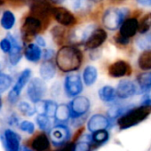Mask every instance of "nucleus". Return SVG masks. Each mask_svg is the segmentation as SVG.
<instances>
[{
  "label": "nucleus",
  "instance_id": "obj_1",
  "mask_svg": "<svg viewBox=\"0 0 151 151\" xmlns=\"http://www.w3.org/2000/svg\"><path fill=\"white\" fill-rule=\"evenodd\" d=\"M84 54L79 46L64 45L60 47L55 55V64L59 70L65 74L77 72L82 66Z\"/></svg>",
  "mask_w": 151,
  "mask_h": 151
},
{
  "label": "nucleus",
  "instance_id": "obj_2",
  "mask_svg": "<svg viewBox=\"0 0 151 151\" xmlns=\"http://www.w3.org/2000/svg\"><path fill=\"white\" fill-rule=\"evenodd\" d=\"M150 115L151 105L141 104L139 107L133 106L117 119V124L121 130H125L140 124Z\"/></svg>",
  "mask_w": 151,
  "mask_h": 151
},
{
  "label": "nucleus",
  "instance_id": "obj_3",
  "mask_svg": "<svg viewBox=\"0 0 151 151\" xmlns=\"http://www.w3.org/2000/svg\"><path fill=\"white\" fill-rule=\"evenodd\" d=\"M129 16L130 9L127 7H109L102 14L101 23L105 29L116 31Z\"/></svg>",
  "mask_w": 151,
  "mask_h": 151
},
{
  "label": "nucleus",
  "instance_id": "obj_4",
  "mask_svg": "<svg viewBox=\"0 0 151 151\" xmlns=\"http://www.w3.org/2000/svg\"><path fill=\"white\" fill-rule=\"evenodd\" d=\"M84 82L82 77L77 72L68 73L63 80V91L67 97L74 98L78 96L84 90Z\"/></svg>",
  "mask_w": 151,
  "mask_h": 151
},
{
  "label": "nucleus",
  "instance_id": "obj_5",
  "mask_svg": "<svg viewBox=\"0 0 151 151\" xmlns=\"http://www.w3.org/2000/svg\"><path fill=\"white\" fill-rule=\"evenodd\" d=\"M97 28L93 23H88L79 27H73L68 33V42L69 45L76 46L84 45L92 32Z\"/></svg>",
  "mask_w": 151,
  "mask_h": 151
},
{
  "label": "nucleus",
  "instance_id": "obj_6",
  "mask_svg": "<svg viewBox=\"0 0 151 151\" xmlns=\"http://www.w3.org/2000/svg\"><path fill=\"white\" fill-rule=\"evenodd\" d=\"M45 24L44 22L33 16L29 15L26 17V19L23 22V24L22 26V37L24 42H30L33 38H35L40 31L44 29Z\"/></svg>",
  "mask_w": 151,
  "mask_h": 151
},
{
  "label": "nucleus",
  "instance_id": "obj_7",
  "mask_svg": "<svg viewBox=\"0 0 151 151\" xmlns=\"http://www.w3.org/2000/svg\"><path fill=\"white\" fill-rule=\"evenodd\" d=\"M52 17L58 24L66 28H73L78 25V19L75 14L64 6H53L52 10Z\"/></svg>",
  "mask_w": 151,
  "mask_h": 151
},
{
  "label": "nucleus",
  "instance_id": "obj_8",
  "mask_svg": "<svg viewBox=\"0 0 151 151\" xmlns=\"http://www.w3.org/2000/svg\"><path fill=\"white\" fill-rule=\"evenodd\" d=\"M70 115L72 119L79 118L85 116L90 108H91V101L90 99L84 95H78L72 98L70 102L68 103Z\"/></svg>",
  "mask_w": 151,
  "mask_h": 151
},
{
  "label": "nucleus",
  "instance_id": "obj_9",
  "mask_svg": "<svg viewBox=\"0 0 151 151\" xmlns=\"http://www.w3.org/2000/svg\"><path fill=\"white\" fill-rule=\"evenodd\" d=\"M46 92L47 86L45 81L41 78H34L29 80L27 87V95L33 103L42 101Z\"/></svg>",
  "mask_w": 151,
  "mask_h": 151
},
{
  "label": "nucleus",
  "instance_id": "obj_10",
  "mask_svg": "<svg viewBox=\"0 0 151 151\" xmlns=\"http://www.w3.org/2000/svg\"><path fill=\"white\" fill-rule=\"evenodd\" d=\"M52 7L53 6L50 0H32L30 13L31 15L40 19L45 24L52 17Z\"/></svg>",
  "mask_w": 151,
  "mask_h": 151
},
{
  "label": "nucleus",
  "instance_id": "obj_11",
  "mask_svg": "<svg viewBox=\"0 0 151 151\" xmlns=\"http://www.w3.org/2000/svg\"><path fill=\"white\" fill-rule=\"evenodd\" d=\"M107 73L112 78H124L132 75V68L128 61L124 60H116L108 66Z\"/></svg>",
  "mask_w": 151,
  "mask_h": 151
},
{
  "label": "nucleus",
  "instance_id": "obj_12",
  "mask_svg": "<svg viewBox=\"0 0 151 151\" xmlns=\"http://www.w3.org/2000/svg\"><path fill=\"white\" fill-rule=\"evenodd\" d=\"M31 74H32V72H31V69H29V68H25L22 71L16 83L14 84V87L8 93V101L10 103L14 104L18 101L19 97L22 93V91L23 90L25 86L27 84H29V82L30 80Z\"/></svg>",
  "mask_w": 151,
  "mask_h": 151
},
{
  "label": "nucleus",
  "instance_id": "obj_13",
  "mask_svg": "<svg viewBox=\"0 0 151 151\" xmlns=\"http://www.w3.org/2000/svg\"><path fill=\"white\" fill-rule=\"evenodd\" d=\"M116 91L117 98L120 100H127L136 94H139V88L137 83L128 78L120 79L116 85Z\"/></svg>",
  "mask_w": 151,
  "mask_h": 151
},
{
  "label": "nucleus",
  "instance_id": "obj_14",
  "mask_svg": "<svg viewBox=\"0 0 151 151\" xmlns=\"http://www.w3.org/2000/svg\"><path fill=\"white\" fill-rule=\"evenodd\" d=\"M70 136V130L65 124H57L49 131L50 139L56 147H60L67 143Z\"/></svg>",
  "mask_w": 151,
  "mask_h": 151
},
{
  "label": "nucleus",
  "instance_id": "obj_15",
  "mask_svg": "<svg viewBox=\"0 0 151 151\" xmlns=\"http://www.w3.org/2000/svg\"><path fill=\"white\" fill-rule=\"evenodd\" d=\"M108 39V32L104 28L97 27L87 38L86 43L84 44V47L88 50H96L99 49Z\"/></svg>",
  "mask_w": 151,
  "mask_h": 151
},
{
  "label": "nucleus",
  "instance_id": "obj_16",
  "mask_svg": "<svg viewBox=\"0 0 151 151\" xmlns=\"http://www.w3.org/2000/svg\"><path fill=\"white\" fill-rule=\"evenodd\" d=\"M118 32L124 37L132 39L137 33H139V18L135 16H129L122 23Z\"/></svg>",
  "mask_w": 151,
  "mask_h": 151
},
{
  "label": "nucleus",
  "instance_id": "obj_17",
  "mask_svg": "<svg viewBox=\"0 0 151 151\" xmlns=\"http://www.w3.org/2000/svg\"><path fill=\"white\" fill-rule=\"evenodd\" d=\"M109 126V118L102 114L93 115L87 122V129L91 132L105 130Z\"/></svg>",
  "mask_w": 151,
  "mask_h": 151
},
{
  "label": "nucleus",
  "instance_id": "obj_18",
  "mask_svg": "<svg viewBox=\"0 0 151 151\" xmlns=\"http://www.w3.org/2000/svg\"><path fill=\"white\" fill-rule=\"evenodd\" d=\"M56 64L52 60H44L39 67L40 78L45 81H50L56 76Z\"/></svg>",
  "mask_w": 151,
  "mask_h": 151
},
{
  "label": "nucleus",
  "instance_id": "obj_19",
  "mask_svg": "<svg viewBox=\"0 0 151 151\" xmlns=\"http://www.w3.org/2000/svg\"><path fill=\"white\" fill-rule=\"evenodd\" d=\"M7 151H20L21 137L11 129H6L4 133Z\"/></svg>",
  "mask_w": 151,
  "mask_h": 151
},
{
  "label": "nucleus",
  "instance_id": "obj_20",
  "mask_svg": "<svg viewBox=\"0 0 151 151\" xmlns=\"http://www.w3.org/2000/svg\"><path fill=\"white\" fill-rule=\"evenodd\" d=\"M12 42V49L9 52V61L13 66H16L22 57V48L19 41L12 35H8Z\"/></svg>",
  "mask_w": 151,
  "mask_h": 151
},
{
  "label": "nucleus",
  "instance_id": "obj_21",
  "mask_svg": "<svg viewBox=\"0 0 151 151\" xmlns=\"http://www.w3.org/2000/svg\"><path fill=\"white\" fill-rule=\"evenodd\" d=\"M82 79L87 87L93 86L98 80V69L94 65H87L82 73Z\"/></svg>",
  "mask_w": 151,
  "mask_h": 151
},
{
  "label": "nucleus",
  "instance_id": "obj_22",
  "mask_svg": "<svg viewBox=\"0 0 151 151\" xmlns=\"http://www.w3.org/2000/svg\"><path fill=\"white\" fill-rule=\"evenodd\" d=\"M24 56L27 60L30 62H38L43 58V51L41 47L34 43H29L25 48Z\"/></svg>",
  "mask_w": 151,
  "mask_h": 151
},
{
  "label": "nucleus",
  "instance_id": "obj_23",
  "mask_svg": "<svg viewBox=\"0 0 151 151\" xmlns=\"http://www.w3.org/2000/svg\"><path fill=\"white\" fill-rule=\"evenodd\" d=\"M52 41L60 46L66 45V41H68V33L66 30V27L61 26L60 24L53 26L50 30Z\"/></svg>",
  "mask_w": 151,
  "mask_h": 151
},
{
  "label": "nucleus",
  "instance_id": "obj_24",
  "mask_svg": "<svg viewBox=\"0 0 151 151\" xmlns=\"http://www.w3.org/2000/svg\"><path fill=\"white\" fill-rule=\"evenodd\" d=\"M68 1L72 10L78 14H88L92 9L93 5H94L92 0H68Z\"/></svg>",
  "mask_w": 151,
  "mask_h": 151
},
{
  "label": "nucleus",
  "instance_id": "obj_25",
  "mask_svg": "<svg viewBox=\"0 0 151 151\" xmlns=\"http://www.w3.org/2000/svg\"><path fill=\"white\" fill-rule=\"evenodd\" d=\"M136 83L139 88V93L144 94L151 89V70L142 71L137 75Z\"/></svg>",
  "mask_w": 151,
  "mask_h": 151
},
{
  "label": "nucleus",
  "instance_id": "obj_26",
  "mask_svg": "<svg viewBox=\"0 0 151 151\" xmlns=\"http://www.w3.org/2000/svg\"><path fill=\"white\" fill-rule=\"evenodd\" d=\"M99 99L105 103H113L117 98L116 88L111 86H103L98 90Z\"/></svg>",
  "mask_w": 151,
  "mask_h": 151
},
{
  "label": "nucleus",
  "instance_id": "obj_27",
  "mask_svg": "<svg viewBox=\"0 0 151 151\" xmlns=\"http://www.w3.org/2000/svg\"><path fill=\"white\" fill-rule=\"evenodd\" d=\"M31 147L36 151H46L50 147V139L45 133H40L33 139Z\"/></svg>",
  "mask_w": 151,
  "mask_h": 151
},
{
  "label": "nucleus",
  "instance_id": "obj_28",
  "mask_svg": "<svg viewBox=\"0 0 151 151\" xmlns=\"http://www.w3.org/2000/svg\"><path fill=\"white\" fill-rule=\"evenodd\" d=\"M69 118H71V115L68 104H59L54 116L55 122L58 124H65L69 120Z\"/></svg>",
  "mask_w": 151,
  "mask_h": 151
},
{
  "label": "nucleus",
  "instance_id": "obj_29",
  "mask_svg": "<svg viewBox=\"0 0 151 151\" xmlns=\"http://www.w3.org/2000/svg\"><path fill=\"white\" fill-rule=\"evenodd\" d=\"M137 65L142 71L151 70V49L141 51L138 56Z\"/></svg>",
  "mask_w": 151,
  "mask_h": 151
},
{
  "label": "nucleus",
  "instance_id": "obj_30",
  "mask_svg": "<svg viewBox=\"0 0 151 151\" xmlns=\"http://www.w3.org/2000/svg\"><path fill=\"white\" fill-rule=\"evenodd\" d=\"M135 45L140 51L151 49V30L145 34H139L135 39Z\"/></svg>",
  "mask_w": 151,
  "mask_h": 151
},
{
  "label": "nucleus",
  "instance_id": "obj_31",
  "mask_svg": "<svg viewBox=\"0 0 151 151\" xmlns=\"http://www.w3.org/2000/svg\"><path fill=\"white\" fill-rule=\"evenodd\" d=\"M132 107H133V106L132 105H131V106H123V105H119V104H114L109 109V110L107 112L108 117L109 119H115V118L118 119L126 111H128Z\"/></svg>",
  "mask_w": 151,
  "mask_h": 151
},
{
  "label": "nucleus",
  "instance_id": "obj_32",
  "mask_svg": "<svg viewBox=\"0 0 151 151\" xmlns=\"http://www.w3.org/2000/svg\"><path fill=\"white\" fill-rule=\"evenodd\" d=\"M15 22H16V18L13 12L7 10L3 13L0 23H1V26L4 29H6V30L12 29L14 27Z\"/></svg>",
  "mask_w": 151,
  "mask_h": 151
},
{
  "label": "nucleus",
  "instance_id": "obj_33",
  "mask_svg": "<svg viewBox=\"0 0 151 151\" xmlns=\"http://www.w3.org/2000/svg\"><path fill=\"white\" fill-rule=\"evenodd\" d=\"M151 30V12H147L139 20V34H145Z\"/></svg>",
  "mask_w": 151,
  "mask_h": 151
},
{
  "label": "nucleus",
  "instance_id": "obj_34",
  "mask_svg": "<svg viewBox=\"0 0 151 151\" xmlns=\"http://www.w3.org/2000/svg\"><path fill=\"white\" fill-rule=\"evenodd\" d=\"M51 117L47 116L46 115L44 114H38L36 121L37 124L38 125V127L42 130V131H50L52 129V123H51Z\"/></svg>",
  "mask_w": 151,
  "mask_h": 151
},
{
  "label": "nucleus",
  "instance_id": "obj_35",
  "mask_svg": "<svg viewBox=\"0 0 151 151\" xmlns=\"http://www.w3.org/2000/svg\"><path fill=\"white\" fill-rule=\"evenodd\" d=\"M109 132L106 129L96 131L92 134L93 142L96 145H101L109 139Z\"/></svg>",
  "mask_w": 151,
  "mask_h": 151
},
{
  "label": "nucleus",
  "instance_id": "obj_36",
  "mask_svg": "<svg viewBox=\"0 0 151 151\" xmlns=\"http://www.w3.org/2000/svg\"><path fill=\"white\" fill-rule=\"evenodd\" d=\"M13 84V78L11 76L6 73L0 72V93L6 92Z\"/></svg>",
  "mask_w": 151,
  "mask_h": 151
},
{
  "label": "nucleus",
  "instance_id": "obj_37",
  "mask_svg": "<svg viewBox=\"0 0 151 151\" xmlns=\"http://www.w3.org/2000/svg\"><path fill=\"white\" fill-rule=\"evenodd\" d=\"M18 109L23 116H32L37 112L35 107H32L27 101H20L18 103Z\"/></svg>",
  "mask_w": 151,
  "mask_h": 151
},
{
  "label": "nucleus",
  "instance_id": "obj_38",
  "mask_svg": "<svg viewBox=\"0 0 151 151\" xmlns=\"http://www.w3.org/2000/svg\"><path fill=\"white\" fill-rule=\"evenodd\" d=\"M58 105L52 100H45V114L51 118H54Z\"/></svg>",
  "mask_w": 151,
  "mask_h": 151
},
{
  "label": "nucleus",
  "instance_id": "obj_39",
  "mask_svg": "<svg viewBox=\"0 0 151 151\" xmlns=\"http://www.w3.org/2000/svg\"><path fill=\"white\" fill-rule=\"evenodd\" d=\"M73 151H91V142L80 139L74 145Z\"/></svg>",
  "mask_w": 151,
  "mask_h": 151
},
{
  "label": "nucleus",
  "instance_id": "obj_40",
  "mask_svg": "<svg viewBox=\"0 0 151 151\" xmlns=\"http://www.w3.org/2000/svg\"><path fill=\"white\" fill-rule=\"evenodd\" d=\"M113 39H114V41H115L116 45H118V46H120V47L127 46V45L130 44V42H131V39H129V38H126V37H123L119 32H117V33L114 36Z\"/></svg>",
  "mask_w": 151,
  "mask_h": 151
},
{
  "label": "nucleus",
  "instance_id": "obj_41",
  "mask_svg": "<svg viewBox=\"0 0 151 151\" xmlns=\"http://www.w3.org/2000/svg\"><path fill=\"white\" fill-rule=\"evenodd\" d=\"M19 127L22 131L25 132H28L29 134H32L34 132H35V124L30 122V121H28V120H24L22 121L20 124H19Z\"/></svg>",
  "mask_w": 151,
  "mask_h": 151
},
{
  "label": "nucleus",
  "instance_id": "obj_42",
  "mask_svg": "<svg viewBox=\"0 0 151 151\" xmlns=\"http://www.w3.org/2000/svg\"><path fill=\"white\" fill-rule=\"evenodd\" d=\"M0 49H1L2 52L5 53L10 52V51L12 49V42L8 37L6 38H3L1 41H0Z\"/></svg>",
  "mask_w": 151,
  "mask_h": 151
},
{
  "label": "nucleus",
  "instance_id": "obj_43",
  "mask_svg": "<svg viewBox=\"0 0 151 151\" xmlns=\"http://www.w3.org/2000/svg\"><path fill=\"white\" fill-rule=\"evenodd\" d=\"M56 52L53 49L51 48H45L43 51V59L44 60H52L53 58H55Z\"/></svg>",
  "mask_w": 151,
  "mask_h": 151
},
{
  "label": "nucleus",
  "instance_id": "obj_44",
  "mask_svg": "<svg viewBox=\"0 0 151 151\" xmlns=\"http://www.w3.org/2000/svg\"><path fill=\"white\" fill-rule=\"evenodd\" d=\"M74 145L72 143H65L58 147L56 151H73Z\"/></svg>",
  "mask_w": 151,
  "mask_h": 151
},
{
  "label": "nucleus",
  "instance_id": "obj_45",
  "mask_svg": "<svg viewBox=\"0 0 151 151\" xmlns=\"http://www.w3.org/2000/svg\"><path fill=\"white\" fill-rule=\"evenodd\" d=\"M35 41H36V44L38 45L40 47H45L46 46V41H45V39L42 36L37 35L35 37Z\"/></svg>",
  "mask_w": 151,
  "mask_h": 151
},
{
  "label": "nucleus",
  "instance_id": "obj_46",
  "mask_svg": "<svg viewBox=\"0 0 151 151\" xmlns=\"http://www.w3.org/2000/svg\"><path fill=\"white\" fill-rule=\"evenodd\" d=\"M142 104H149L151 105V89L144 93V96H143V99H142Z\"/></svg>",
  "mask_w": 151,
  "mask_h": 151
},
{
  "label": "nucleus",
  "instance_id": "obj_47",
  "mask_svg": "<svg viewBox=\"0 0 151 151\" xmlns=\"http://www.w3.org/2000/svg\"><path fill=\"white\" fill-rule=\"evenodd\" d=\"M135 2L141 7H151V0H135Z\"/></svg>",
  "mask_w": 151,
  "mask_h": 151
},
{
  "label": "nucleus",
  "instance_id": "obj_48",
  "mask_svg": "<svg viewBox=\"0 0 151 151\" xmlns=\"http://www.w3.org/2000/svg\"><path fill=\"white\" fill-rule=\"evenodd\" d=\"M18 123V118L15 115L12 116L11 118H10V121H9V124H17Z\"/></svg>",
  "mask_w": 151,
  "mask_h": 151
},
{
  "label": "nucleus",
  "instance_id": "obj_49",
  "mask_svg": "<svg viewBox=\"0 0 151 151\" xmlns=\"http://www.w3.org/2000/svg\"><path fill=\"white\" fill-rule=\"evenodd\" d=\"M50 1H51V3L52 4H54V5H60V4H62L64 1H65V0H50Z\"/></svg>",
  "mask_w": 151,
  "mask_h": 151
},
{
  "label": "nucleus",
  "instance_id": "obj_50",
  "mask_svg": "<svg viewBox=\"0 0 151 151\" xmlns=\"http://www.w3.org/2000/svg\"><path fill=\"white\" fill-rule=\"evenodd\" d=\"M92 1H93V3L95 5V4H100V3L103 2L104 0H92Z\"/></svg>",
  "mask_w": 151,
  "mask_h": 151
},
{
  "label": "nucleus",
  "instance_id": "obj_51",
  "mask_svg": "<svg viewBox=\"0 0 151 151\" xmlns=\"http://www.w3.org/2000/svg\"><path fill=\"white\" fill-rule=\"evenodd\" d=\"M22 151H32V150L29 149V148H28V147H22Z\"/></svg>",
  "mask_w": 151,
  "mask_h": 151
},
{
  "label": "nucleus",
  "instance_id": "obj_52",
  "mask_svg": "<svg viewBox=\"0 0 151 151\" xmlns=\"http://www.w3.org/2000/svg\"><path fill=\"white\" fill-rule=\"evenodd\" d=\"M2 106H3V103H2V99L0 97V110L2 109Z\"/></svg>",
  "mask_w": 151,
  "mask_h": 151
},
{
  "label": "nucleus",
  "instance_id": "obj_53",
  "mask_svg": "<svg viewBox=\"0 0 151 151\" xmlns=\"http://www.w3.org/2000/svg\"><path fill=\"white\" fill-rule=\"evenodd\" d=\"M113 1H116V2H123V1H125V0H113Z\"/></svg>",
  "mask_w": 151,
  "mask_h": 151
},
{
  "label": "nucleus",
  "instance_id": "obj_54",
  "mask_svg": "<svg viewBox=\"0 0 151 151\" xmlns=\"http://www.w3.org/2000/svg\"><path fill=\"white\" fill-rule=\"evenodd\" d=\"M10 1H18V0H10Z\"/></svg>",
  "mask_w": 151,
  "mask_h": 151
}]
</instances>
